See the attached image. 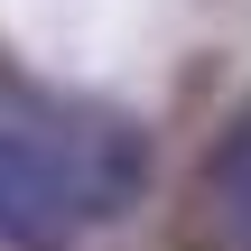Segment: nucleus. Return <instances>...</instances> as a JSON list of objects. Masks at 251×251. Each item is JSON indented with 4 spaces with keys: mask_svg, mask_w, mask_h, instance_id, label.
<instances>
[{
    "mask_svg": "<svg viewBox=\"0 0 251 251\" xmlns=\"http://www.w3.org/2000/svg\"><path fill=\"white\" fill-rule=\"evenodd\" d=\"M149 196V130L102 102L0 93V251H65Z\"/></svg>",
    "mask_w": 251,
    "mask_h": 251,
    "instance_id": "1",
    "label": "nucleus"
},
{
    "mask_svg": "<svg viewBox=\"0 0 251 251\" xmlns=\"http://www.w3.org/2000/svg\"><path fill=\"white\" fill-rule=\"evenodd\" d=\"M205 205H214V233L233 251H251V121H233L205 158Z\"/></svg>",
    "mask_w": 251,
    "mask_h": 251,
    "instance_id": "2",
    "label": "nucleus"
}]
</instances>
